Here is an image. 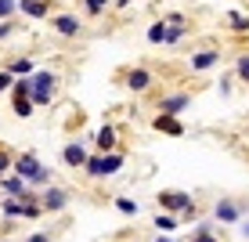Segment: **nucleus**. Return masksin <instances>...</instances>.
<instances>
[{"instance_id": "nucleus-12", "label": "nucleus", "mask_w": 249, "mask_h": 242, "mask_svg": "<svg viewBox=\"0 0 249 242\" xmlns=\"http://www.w3.org/2000/svg\"><path fill=\"white\" fill-rule=\"evenodd\" d=\"M18 15L44 22V19H51V0H18Z\"/></svg>"}, {"instance_id": "nucleus-25", "label": "nucleus", "mask_w": 249, "mask_h": 242, "mask_svg": "<svg viewBox=\"0 0 249 242\" xmlns=\"http://www.w3.org/2000/svg\"><path fill=\"white\" fill-rule=\"evenodd\" d=\"M235 80L249 83V55H238L235 58Z\"/></svg>"}, {"instance_id": "nucleus-32", "label": "nucleus", "mask_w": 249, "mask_h": 242, "mask_svg": "<svg viewBox=\"0 0 249 242\" xmlns=\"http://www.w3.org/2000/svg\"><path fill=\"white\" fill-rule=\"evenodd\" d=\"M15 33H18V22H0V40H7V37H15Z\"/></svg>"}, {"instance_id": "nucleus-6", "label": "nucleus", "mask_w": 249, "mask_h": 242, "mask_svg": "<svg viewBox=\"0 0 249 242\" xmlns=\"http://www.w3.org/2000/svg\"><path fill=\"white\" fill-rule=\"evenodd\" d=\"M51 29H54L58 37H80V33H83V22L76 19L72 11H58V15H51Z\"/></svg>"}, {"instance_id": "nucleus-4", "label": "nucleus", "mask_w": 249, "mask_h": 242, "mask_svg": "<svg viewBox=\"0 0 249 242\" xmlns=\"http://www.w3.org/2000/svg\"><path fill=\"white\" fill-rule=\"evenodd\" d=\"M156 199H159V206H162V210H166V213H174V217L195 206V203H192V195L181 192V188H166V192H159Z\"/></svg>"}, {"instance_id": "nucleus-21", "label": "nucleus", "mask_w": 249, "mask_h": 242, "mask_svg": "<svg viewBox=\"0 0 249 242\" xmlns=\"http://www.w3.org/2000/svg\"><path fill=\"white\" fill-rule=\"evenodd\" d=\"M148 44H166V22H152L148 25Z\"/></svg>"}, {"instance_id": "nucleus-10", "label": "nucleus", "mask_w": 249, "mask_h": 242, "mask_svg": "<svg viewBox=\"0 0 249 242\" xmlns=\"http://www.w3.org/2000/svg\"><path fill=\"white\" fill-rule=\"evenodd\" d=\"M87 159H90V152L83 149L80 141H69L62 149V163H65V167H72V170H83V167H87Z\"/></svg>"}, {"instance_id": "nucleus-26", "label": "nucleus", "mask_w": 249, "mask_h": 242, "mask_svg": "<svg viewBox=\"0 0 249 242\" xmlns=\"http://www.w3.org/2000/svg\"><path fill=\"white\" fill-rule=\"evenodd\" d=\"M18 15V0H0V22H11Z\"/></svg>"}, {"instance_id": "nucleus-15", "label": "nucleus", "mask_w": 249, "mask_h": 242, "mask_svg": "<svg viewBox=\"0 0 249 242\" xmlns=\"http://www.w3.org/2000/svg\"><path fill=\"white\" fill-rule=\"evenodd\" d=\"M152 127H156V130H162V134H174V137H181V134H184V123H181V119L159 116V112H156V119H152Z\"/></svg>"}, {"instance_id": "nucleus-16", "label": "nucleus", "mask_w": 249, "mask_h": 242, "mask_svg": "<svg viewBox=\"0 0 249 242\" xmlns=\"http://www.w3.org/2000/svg\"><path fill=\"white\" fill-rule=\"evenodd\" d=\"M152 224H156L159 235H174V231L181 228V221H177L174 213H156V221H152Z\"/></svg>"}, {"instance_id": "nucleus-27", "label": "nucleus", "mask_w": 249, "mask_h": 242, "mask_svg": "<svg viewBox=\"0 0 249 242\" xmlns=\"http://www.w3.org/2000/svg\"><path fill=\"white\" fill-rule=\"evenodd\" d=\"M192 242H217V239H213V224H210V221L199 224V228H195V239H192Z\"/></svg>"}, {"instance_id": "nucleus-29", "label": "nucleus", "mask_w": 249, "mask_h": 242, "mask_svg": "<svg viewBox=\"0 0 249 242\" xmlns=\"http://www.w3.org/2000/svg\"><path fill=\"white\" fill-rule=\"evenodd\" d=\"M22 217H25V221H36V217H44L40 203H22Z\"/></svg>"}, {"instance_id": "nucleus-13", "label": "nucleus", "mask_w": 249, "mask_h": 242, "mask_svg": "<svg viewBox=\"0 0 249 242\" xmlns=\"http://www.w3.org/2000/svg\"><path fill=\"white\" fill-rule=\"evenodd\" d=\"M192 73H206V69H213V65H220V51L217 47H206V51H199V55H192Z\"/></svg>"}, {"instance_id": "nucleus-17", "label": "nucleus", "mask_w": 249, "mask_h": 242, "mask_svg": "<svg viewBox=\"0 0 249 242\" xmlns=\"http://www.w3.org/2000/svg\"><path fill=\"white\" fill-rule=\"evenodd\" d=\"M7 73L18 80V76H33L36 69H33V58H25V55H22V58H11V62H7Z\"/></svg>"}, {"instance_id": "nucleus-11", "label": "nucleus", "mask_w": 249, "mask_h": 242, "mask_svg": "<svg viewBox=\"0 0 249 242\" xmlns=\"http://www.w3.org/2000/svg\"><path fill=\"white\" fill-rule=\"evenodd\" d=\"M116 127L112 123H101L98 127V134H94V145H98V155H108V152H116Z\"/></svg>"}, {"instance_id": "nucleus-33", "label": "nucleus", "mask_w": 249, "mask_h": 242, "mask_svg": "<svg viewBox=\"0 0 249 242\" xmlns=\"http://www.w3.org/2000/svg\"><path fill=\"white\" fill-rule=\"evenodd\" d=\"M25 242H51V235H47V231H33Z\"/></svg>"}, {"instance_id": "nucleus-31", "label": "nucleus", "mask_w": 249, "mask_h": 242, "mask_svg": "<svg viewBox=\"0 0 249 242\" xmlns=\"http://www.w3.org/2000/svg\"><path fill=\"white\" fill-rule=\"evenodd\" d=\"M11 87H15V76L7 69H0V94H11Z\"/></svg>"}, {"instance_id": "nucleus-23", "label": "nucleus", "mask_w": 249, "mask_h": 242, "mask_svg": "<svg viewBox=\"0 0 249 242\" xmlns=\"http://www.w3.org/2000/svg\"><path fill=\"white\" fill-rule=\"evenodd\" d=\"M228 19H231V29H235V33H249V15H242V11H228Z\"/></svg>"}, {"instance_id": "nucleus-9", "label": "nucleus", "mask_w": 249, "mask_h": 242, "mask_svg": "<svg viewBox=\"0 0 249 242\" xmlns=\"http://www.w3.org/2000/svg\"><path fill=\"white\" fill-rule=\"evenodd\" d=\"M152 80H156V76H152V69H144V65H134V69H126V73H123V83L134 94H144L152 87Z\"/></svg>"}, {"instance_id": "nucleus-24", "label": "nucleus", "mask_w": 249, "mask_h": 242, "mask_svg": "<svg viewBox=\"0 0 249 242\" xmlns=\"http://www.w3.org/2000/svg\"><path fill=\"white\" fill-rule=\"evenodd\" d=\"M11 163H15V152L0 145V181H4L7 174H11Z\"/></svg>"}, {"instance_id": "nucleus-22", "label": "nucleus", "mask_w": 249, "mask_h": 242, "mask_svg": "<svg viewBox=\"0 0 249 242\" xmlns=\"http://www.w3.org/2000/svg\"><path fill=\"white\" fill-rule=\"evenodd\" d=\"M11 112H15L18 119H29L36 109H33V101H29V98H18V101H11Z\"/></svg>"}, {"instance_id": "nucleus-34", "label": "nucleus", "mask_w": 249, "mask_h": 242, "mask_svg": "<svg viewBox=\"0 0 249 242\" xmlns=\"http://www.w3.org/2000/svg\"><path fill=\"white\" fill-rule=\"evenodd\" d=\"M112 4H116V7H130V0H112Z\"/></svg>"}, {"instance_id": "nucleus-3", "label": "nucleus", "mask_w": 249, "mask_h": 242, "mask_svg": "<svg viewBox=\"0 0 249 242\" xmlns=\"http://www.w3.org/2000/svg\"><path fill=\"white\" fill-rule=\"evenodd\" d=\"M69 199H72V192H69V188L47 185L44 192H40V210H44V213H62L65 206H69Z\"/></svg>"}, {"instance_id": "nucleus-36", "label": "nucleus", "mask_w": 249, "mask_h": 242, "mask_svg": "<svg viewBox=\"0 0 249 242\" xmlns=\"http://www.w3.org/2000/svg\"><path fill=\"white\" fill-rule=\"evenodd\" d=\"M242 235H246V239H249V224H242Z\"/></svg>"}, {"instance_id": "nucleus-14", "label": "nucleus", "mask_w": 249, "mask_h": 242, "mask_svg": "<svg viewBox=\"0 0 249 242\" xmlns=\"http://www.w3.org/2000/svg\"><path fill=\"white\" fill-rule=\"evenodd\" d=\"M0 192H7V199H22L25 192H29V185H25L22 177H15V174H7L4 181H0Z\"/></svg>"}, {"instance_id": "nucleus-8", "label": "nucleus", "mask_w": 249, "mask_h": 242, "mask_svg": "<svg viewBox=\"0 0 249 242\" xmlns=\"http://www.w3.org/2000/svg\"><path fill=\"white\" fill-rule=\"evenodd\" d=\"M40 167H44V163H40V155H36V152H18V155H15V163H11V174H15V177H22V181H29Z\"/></svg>"}, {"instance_id": "nucleus-35", "label": "nucleus", "mask_w": 249, "mask_h": 242, "mask_svg": "<svg viewBox=\"0 0 249 242\" xmlns=\"http://www.w3.org/2000/svg\"><path fill=\"white\" fill-rule=\"evenodd\" d=\"M156 242H174V239H170V235H159V239H156Z\"/></svg>"}, {"instance_id": "nucleus-18", "label": "nucleus", "mask_w": 249, "mask_h": 242, "mask_svg": "<svg viewBox=\"0 0 249 242\" xmlns=\"http://www.w3.org/2000/svg\"><path fill=\"white\" fill-rule=\"evenodd\" d=\"M18 98H33V80H29V76H18V80H15L11 101H18Z\"/></svg>"}, {"instance_id": "nucleus-1", "label": "nucleus", "mask_w": 249, "mask_h": 242, "mask_svg": "<svg viewBox=\"0 0 249 242\" xmlns=\"http://www.w3.org/2000/svg\"><path fill=\"white\" fill-rule=\"evenodd\" d=\"M29 80H33V98H29L33 109H47L58 94V73L54 69H36Z\"/></svg>"}, {"instance_id": "nucleus-20", "label": "nucleus", "mask_w": 249, "mask_h": 242, "mask_svg": "<svg viewBox=\"0 0 249 242\" xmlns=\"http://www.w3.org/2000/svg\"><path fill=\"white\" fill-rule=\"evenodd\" d=\"M116 210H119V213H126V217H137V213H141V206H137V199L119 195V199H116Z\"/></svg>"}, {"instance_id": "nucleus-19", "label": "nucleus", "mask_w": 249, "mask_h": 242, "mask_svg": "<svg viewBox=\"0 0 249 242\" xmlns=\"http://www.w3.org/2000/svg\"><path fill=\"white\" fill-rule=\"evenodd\" d=\"M0 213H4V221H18L22 217V199H4V203H0Z\"/></svg>"}, {"instance_id": "nucleus-5", "label": "nucleus", "mask_w": 249, "mask_h": 242, "mask_svg": "<svg viewBox=\"0 0 249 242\" xmlns=\"http://www.w3.org/2000/svg\"><path fill=\"white\" fill-rule=\"evenodd\" d=\"M156 109H159V116H170V119H177L184 109H192V94H188V91H177V94H162Z\"/></svg>"}, {"instance_id": "nucleus-7", "label": "nucleus", "mask_w": 249, "mask_h": 242, "mask_svg": "<svg viewBox=\"0 0 249 242\" xmlns=\"http://www.w3.org/2000/svg\"><path fill=\"white\" fill-rule=\"evenodd\" d=\"M242 213H246V206L235 203V199H220V203L213 206V221H217V224H238Z\"/></svg>"}, {"instance_id": "nucleus-28", "label": "nucleus", "mask_w": 249, "mask_h": 242, "mask_svg": "<svg viewBox=\"0 0 249 242\" xmlns=\"http://www.w3.org/2000/svg\"><path fill=\"white\" fill-rule=\"evenodd\" d=\"M112 4V0H83V7H87V15H94V19H98V15H105V7Z\"/></svg>"}, {"instance_id": "nucleus-30", "label": "nucleus", "mask_w": 249, "mask_h": 242, "mask_svg": "<svg viewBox=\"0 0 249 242\" xmlns=\"http://www.w3.org/2000/svg\"><path fill=\"white\" fill-rule=\"evenodd\" d=\"M184 33H188V25H166V44H177Z\"/></svg>"}, {"instance_id": "nucleus-2", "label": "nucleus", "mask_w": 249, "mask_h": 242, "mask_svg": "<svg viewBox=\"0 0 249 242\" xmlns=\"http://www.w3.org/2000/svg\"><path fill=\"white\" fill-rule=\"evenodd\" d=\"M123 159L126 155L123 152H108V155H90L87 159V167H83V174L87 177H112V174H119V167H123Z\"/></svg>"}]
</instances>
